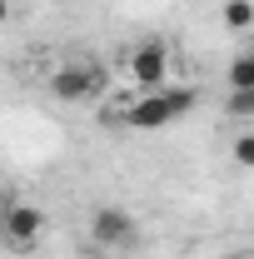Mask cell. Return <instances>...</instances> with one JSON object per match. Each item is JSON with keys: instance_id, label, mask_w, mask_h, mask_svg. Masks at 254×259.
I'll list each match as a JSON object with an SVG mask.
<instances>
[{"instance_id": "6", "label": "cell", "mask_w": 254, "mask_h": 259, "mask_svg": "<svg viewBox=\"0 0 254 259\" xmlns=\"http://www.w3.org/2000/svg\"><path fill=\"white\" fill-rule=\"evenodd\" d=\"M224 85H229V90H254V50H244V55H234V60H229Z\"/></svg>"}, {"instance_id": "10", "label": "cell", "mask_w": 254, "mask_h": 259, "mask_svg": "<svg viewBox=\"0 0 254 259\" xmlns=\"http://www.w3.org/2000/svg\"><path fill=\"white\" fill-rule=\"evenodd\" d=\"M5 20H10V0H0V25H5Z\"/></svg>"}, {"instance_id": "1", "label": "cell", "mask_w": 254, "mask_h": 259, "mask_svg": "<svg viewBox=\"0 0 254 259\" xmlns=\"http://www.w3.org/2000/svg\"><path fill=\"white\" fill-rule=\"evenodd\" d=\"M194 105H199L194 85H159V90H140V100L130 110H120V120L130 130H164V125H175L180 115H190Z\"/></svg>"}, {"instance_id": "8", "label": "cell", "mask_w": 254, "mask_h": 259, "mask_svg": "<svg viewBox=\"0 0 254 259\" xmlns=\"http://www.w3.org/2000/svg\"><path fill=\"white\" fill-rule=\"evenodd\" d=\"M224 110H229L234 120H254V90H229Z\"/></svg>"}, {"instance_id": "5", "label": "cell", "mask_w": 254, "mask_h": 259, "mask_svg": "<svg viewBox=\"0 0 254 259\" xmlns=\"http://www.w3.org/2000/svg\"><path fill=\"white\" fill-rule=\"evenodd\" d=\"M130 80H135L140 90L170 85V45H159V40L135 45V50H130Z\"/></svg>"}, {"instance_id": "4", "label": "cell", "mask_w": 254, "mask_h": 259, "mask_svg": "<svg viewBox=\"0 0 254 259\" xmlns=\"http://www.w3.org/2000/svg\"><path fill=\"white\" fill-rule=\"evenodd\" d=\"M40 234H45V209H35V204H5L0 209V239L10 249H35Z\"/></svg>"}, {"instance_id": "2", "label": "cell", "mask_w": 254, "mask_h": 259, "mask_svg": "<svg viewBox=\"0 0 254 259\" xmlns=\"http://www.w3.org/2000/svg\"><path fill=\"white\" fill-rule=\"evenodd\" d=\"M90 239H95L100 249H110V254H125V249H135V239H140V225H135V214L120 209V204H100L95 214H90Z\"/></svg>"}, {"instance_id": "11", "label": "cell", "mask_w": 254, "mask_h": 259, "mask_svg": "<svg viewBox=\"0 0 254 259\" xmlns=\"http://www.w3.org/2000/svg\"><path fill=\"white\" fill-rule=\"evenodd\" d=\"M0 209H5V194H0Z\"/></svg>"}, {"instance_id": "7", "label": "cell", "mask_w": 254, "mask_h": 259, "mask_svg": "<svg viewBox=\"0 0 254 259\" xmlns=\"http://www.w3.org/2000/svg\"><path fill=\"white\" fill-rule=\"evenodd\" d=\"M224 25L229 30H249L254 25V0H224Z\"/></svg>"}, {"instance_id": "3", "label": "cell", "mask_w": 254, "mask_h": 259, "mask_svg": "<svg viewBox=\"0 0 254 259\" xmlns=\"http://www.w3.org/2000/svg\"><path fill=\"white\" fill-rule=\"evenodd\" d=\"M105 90V70L90 60H70L60 65L55 75H50V95L55 100H70V105H85V100H95Z\"/></svg>"}, {"instance_id": "9", "label": "cell", "mask_w": 254, "mask_h": 259, "mask_svg": "<svg viewBox=\"0 0 254 259\" xmlns=\"http://www.w3.org/2000/svg\"><path fill=\"white\" fill-rule=\"evenodd\" d=\"M229 160L239 164V169H254V135H234V145H229Z\"/></svg>"}]
</instances>
